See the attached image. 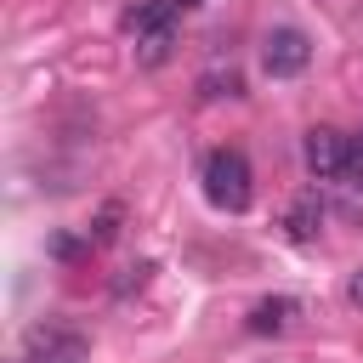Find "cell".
Wrapping results in <instances>:
<instances>
[{"label": "cell", "mask_w": 363, "mask_h": 363, "mask_svg": "<svg viewBox=\"0 0 363 363\" xmlns=\"http://www.w3.org/2000/svg\"><path fill=\"white\" fill-rule=\"evenodd\" d=\"M113 233H119V204H108V210L96 216V227H91V244H108Z\"/></svg>", "instance_id": "obj_10"}, {"label": "cell", "mask_w": 363, "mask_h": 363, "mask_svg": "<svg viewBox=\"0 0 363 363\" xmlns=\"http://www.w3.org/2000/svg\"><path fill=\"white\" fill-rule=\"evenodd\" d=\"M261 62H267L272 79H295V74L312 62V40H306L301 28H272L267 45H261Z\"/></svg>", "instance_id": "obj_3"}, {"label": "cell", "mask_w": 363, "mask_h": 363, "mask_svg": "<svg viewBox=\"0 0 363 363\" xmlns=\"http://www.w3.org/2000/svg\"><path fill=\"white\" fill-rule=\"evenodd\" d=\"M176 6H182V0H142V6H130V11H125V28H130V34L170 28V23H176Z\"/></svg>", "instance_id": "obj_7"}, {"label": "cell", "mask_w": 363, "mask_h": 363, "mask_svg": "<svg viewBox=\"0 0 363 363\" xmlns=\"http://www.w3.org/2000/svg\"><path fill=\"white\" fill-rule=\"evenodd\" d=\"M301 318V301L295 295H267L250 306V335H289V323Z\"/></svg>", "instance_id": "obj_5"}, {"label": "cell", "mask_w": 363, "mask_h": 363, "mask_svg": "<svg viewBox=\"0 0 363 363\" xmlns=\"http://www.w3.org/2000/svg\"><path fill=\"white\" fill-rule=\"evenodd\" d=\"M204 199L227 216H244L250 199H255V176H250V159L238 147H216L204 159Z\"/></svg>", "instance_id": "obj_1"}, {"label": "cell", "mask_w": 363, "mask_h": 363, "mask_svg": "<svg viewBox=\"0 0 363 363\" xmlns=\"http://www.w3.org/2000/svg\"><path fill=\"white\" fill-rule=\"evenodd\" d=\"M170 45H176V23L170 28H153V34H136V62L142 68H159L170 57Z\"/></svg>", "instance_id": "obj_8"}, {"label": "cell", "mask_w": 363, "mask_h": 363, "mask_svg": "<svg viewBox=\"0 0 363 363\" xmlns=\"http://www.w3.org/2000/svg\"><path fill=\"white\" fill-rule=\"evenodd\" d=\"M340 187L346 193H363V130L352 136V147H346V170H340Z\"/></svg>", "instance_id": "obj_9"}, {"label": "cell", "mask_w": 363, "mask_h": 363, "mask_svg": "<svg viewBox=\"0 0 363 363\" xmlns=\"http://www.w3.org/2000/svg\"><path fill=\"white\" fill-rule=\"evenodd\" d=\"M28 357H34V363H85V335L34 329V335H28Z\"/></svg>", "instance_id": "obj_4"}, {"label": "cell", "mask_w": 363, "mask_h": 363, "mask_svg": "<svg viewBox=\"0 0 363 363\" xmlns=\"http://www.w3.org/2000/svg\"><path fill=\"white\" fill-rule=\"evenodd\" d=\"M346 147H352V136H340L335 125H312L306 142H301V159H306V170H312L318 182H340V170H346Z\"/></svg>", "instance_id": "obj_2"}, {"label": "cell", "mask_w": 363, "mask_h": 363, "mask_svg": "<svg viewBox=\"0 0 363 363\" xmlns=\"http://www.w3.org/2000/svg\"><path fill=\"white\" fill-rule=\"evenodd\" d=\"M346 301H352V306H363V267L346 278Z\"/></svg>", "instance_id": "obj_11"}, {"label": "cell", "mask_w": 363, "mask_h": 363, "mask_svg": "<svg viewBox=\"0 0 363 363\" xmlns=\"http://www.w3.org/2000/svg\"><path fill=\"white\" fill-rule=\"evenodd\" d=\"M284 227H289V238H295V244H318V233H323V199H318V187H306V193L289 204Z\"/></svg>", "instance_id": "obj_6"}]
</instances>
